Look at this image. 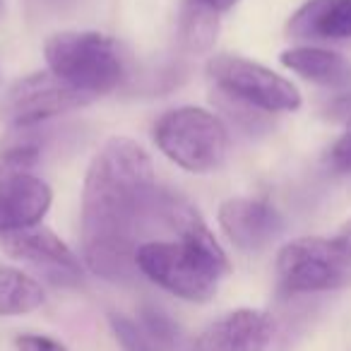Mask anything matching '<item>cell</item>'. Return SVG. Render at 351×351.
<instances>
[{"label": "cell", "mask_w": 351, "mask_h": 351, "mask_svg": "<svg viewBox=\"0 0 351 351\" xmlns=\"http://www.w3.org/2000/svg\"><path fill=\"white\" fill-rule=\"evenodd\" d=\"M156 219L176 231L178 241H147L137 248L135 265L156 287L183 301L205 303L231 272L224 248L197 210L183 197L159 193Z\"/></svg>", "instance_id": "obj_2"}, {"label": "cell", "mask_w": 351, "mask_h": 351, "mask_svg": "<svg viewBox=\"0 0 351 351\" xmlns=\"http://www.w3.org/2000/svg\"><path fill=\"white\" fill-rule=\"evenodd\" d=\"M142 325H145V332L152 341L156 344L171 346L176 341V325L156 308H145L142 311Z\"/></svg>", "instance_id": "obj_17"}, {"label": "cell", "mask_w": 351, "mask_h": 351, "mask_svg": "<svg viewBox=\"0 0 351 351\" xmlns=\"http://www.w3.org/2000/svg\"><path fill=\"white\" fill-rule=\"evenodd\" d=\"M193 3H200V5H205V8H210V10H215V12H229L231 8H236L239 5V0H193Z\"/></svg>", "instance_id": "obj_21"}, {"label": "cell", "mask_w": 351, "mask_h": 351, "mask_svg": "<svg viewBox=\"0 0 351 351\" xmlns=\"http://www.w3.org/2000/svg\"><path fill=\"white\" fill-rule=\"evenodd\" d=\"M272 330L267 313L241 308L205 327L193 351H265L272 339Z\"/></svg>", "instance_id": "obj_10"}, {"label": "cell", "mask_w": 351, "mask_h": 351, "mask_svg": "<svg viewBox=\"0 0 351 351\" xmlns=\"http://www.w3.org/2000/svg\"><path fill=\"white\" fill-rule=\"evenodd\" d=\"M0 12H3V3H0Z\"/></svg>", "instance_id": "obj_23"}, {"label": "cell", "mask_w": 351, "mask_h": 351, "mask_svg": "<svg viewBox=\"0 0 351 351\" xmlns=\"http://www.w3.org/2000/svg\"><path fill=\"white\" fill-rule=\"evenodd\" d=\"M287 29L293 39H351V0H308L291 15Z\"/></svg>", "instance_id": "obj_12"}, {"label": "cell", "mask_w": 351, "mask_h": 351, "mask_svg": "<svg viewBox=\"0 0 351 351\" xmlns=\"http://www.w3.org/2000/svg\"><path fill=\"white\" fill-rule=\"evenodd\" d=\"M51 188L34 173L0 156V239L39 226L51 207Z\"/></svg>", "instance_id": "obj_8"}, {"label": "cell", "mask_w": 351, "mask_h": 351, "mask_svg": "<svg viewBox=\"0 0 351 351\" xmlns=\"http://www.w3.org/2000/svg\"><path fill=\"white\" fill-rule=\"evenodd\" d=\"M330 164H332V169L351 173V123H349V128H346L344 135L332 145Z\"/></svg>", "instance_id": "obj_19"}, {"label": "cell", "mask_w": 351, "mask_h": 351, "mask_svg": "<svg viewBox=\"0 0 351 351\" xmlns=\"http://www.w3.org/2000/svg\"><path fill=\"white\" fill-rule=\"evenodd\" d=\"M219 12L193 0H183L181 17H178V41L183 51L191 56L210 53L219 36Z\"/></svg>", "instance_id": "obj_14"}, {"label": "cell", "mask_w": 351, "mask_h": 351, "mask_svg": "<svg viewBox=\"0 0 351 351\" xmlns=\"http://www.w3.org/2000/svg\"><path fill=\"white\" fill-rule=\"evenodd\" d=\"M49 70L80 94H108L125 77V60L113 39L99 32H60L44 46Z\"/></svg>", "instance_id": "obj_3"}, {"label": "cell", "mask_w": 351, "mask_h": 351, "mask_svg": "<svg viewBox=\"0 0 351 351\" xmlns=\"http://www.w3.org/2000/svg\"><path fill=\"white\" fill-rule=\"evenodd\" d=\"M277 274L289 293L335 291L351 284V258L341 253L335 239L306 236L279 250Z\"/></svg>", "instance_id": "obj_6"}, {"label": "cell", "mask_w": 351, "mask_h": 351, "mask_svg": "<svg viewBox=\"0 0 351 351\" xmlns=\"http://www.w3.org/2000/svg\"><path fill=\"white\" fill-rule=\"evenodd\" d=\"M159 188L152 159L130 137H111L94 154L82 191V255L111 282L137 272L140 236L156 219Z\"/></svg>", "instance_id": "obj_1"}, {"label": "cell", "mask_w": 351, "mask_h": 351, "mask_svg": "<svg viewBox=\"0 0 351 351\" xmlns=\"http://www.w3.org/2000/svg\"><path fill=\"white\" fill-rule=\"evenodd\" d=\"M154 145L176 166L191 173H210L226 161L229 130L207 108L181 106L154 123Z\"/></svg>", "instance_id": "obj_4"}, {"label": "cell", "mask_w": 351, "mask_h": 351, "mask_svg": "<svg viewBox=\"0 0 351 351\" xmlns=\"http://www.w3.org/2000/svg\"><path fill=\"white\" fill-rule=\"evenodd\" d=\"M15 344L20 351H68L60 341L44 335H20L15 339Z\"/></svg>", "instance_id": "obj_20"}, {"label": "cell", "mask_w": 351, "mask_h": 351, "mask_svg": "<svg viewBox=\"0 0 351 351\" xmlns=\"http://www.w3.org/2000/svg\"><path fill=\"white\" fill-rule=\"evenodd\" d=\"M44 287L12 267H0V315H25L44 306Z\"/></svg>", "instance_id": "obj_15"}, {"label": "cell", "mask_w": 351, "mask_h": 351, "mask_svg": "<svg viewBox=\"0 0 351 351\" xmlns=\"http://www.w3.org/2000/svg\"><path fill=\"white\" fill-rule=\"evenodd\" d=\"M0 245L10 258L32 263L36 267H44L49 274L58 277H80V260L58 236L44 226H32L15 234H8L0 239Z\"/></svg>", "instance_id": "obj_11"}, {"label": "cell", "mask_w": 351, "mask_h": 351, "mask_svg": "<svg viewBox=\"0 0 351 351\" xmlns=\"http://www.w3.org/2000/svg\"><path fill=\"white\" fill-rule=\"evenodd\" d=\"M279 60L287 70L322 87H351V63L335 51L317 49V46H296L284 51Z\"/></svg>", "instance_id": "obj_13"}, {"label": "cell", "mask_w": 351, "mask_h": 351, "mask_svg": "<svg viewBox=\"0 0 351 351\" xmlns=\"http://www.w3.org/2000/svg\"><path fill=\"white\" fill-rule=\"evenodd\" d=\"M92 101L80 94L53 73H34L17 80L0 101V121L8 128H34L44 125L56 116H63Z\"/></svg>", "instance_id": "obj_7"}, {"label": "cell", "mask_w": 351, "mask_h": 351, "mask_svg": "<svg viewBox=\"0 0 351 351\" xmlns=\"http://www.w3.org/2000/svg\"><path fill=\"white\" fill-rule=\"evenodd\" d=\"M84 0H27V10L36 20H56L75 12Z\"/></svg>", "instance_id": "obj_18"}, {"label": "cell", "mask_w": 351, "mask_h": 351, "mask_svg": "<svg viewBox=\"0 0 351 351\" xmlns=\"http://www.w3.org/2000/svg\"><path fill=\"white\" fill-rule=\"evenodd\" d=\"M219 226L239 250L253 253L269 245L284 231V219L274 205L258 197H229L219 207Z\"/></svg>", "instance_id": "obj_9"}, {"label": "cell", "mask_w": 351, "mask_h": 351, "mask_svg": "<svg viewBox=\"0 0 351 351\" xmlns=\"http://www.w3.org/2000/svg\"><path fill=\"white\" fill-rule=\"evenodd\" d=\"M335 243L341 248V253L349 255V258H351V219L346 221L344 226H341V231H339V234H337Z\"/></svg>", "instance_id": "obj_22"}, {"label": "cell", "mask_w": 351, "mask_h": 351, "mask_svg": "<svg viewBox=\"0 0 351 351\" xmlns=\"http://www.w3.org/2000/svg\"><path fill=\"white\" fill-rule=\"evenodd\" d=\"M215 87L245 108L284 113L301 108V92L291 80L241 56H215L207 63Z\"/></svg>", "instance_id": "obj_5"}, {"label": "cell", "mask_w": 351, "mask_h": 351, "mask_svg": "<svg viewBox=\"0 0 351 351\" xmlns=\"http://www.w3.org/2000/svg\"><path fill=\"white\" fill-rule=\"evenodd\" d=\"M108 322H111V330H113V335H116V339L121 341L123 351H154L147 332L142 330V327H137L130 317L111 313Z\"/></svg>", "instance_id": "obj_16"}]
</instances>
